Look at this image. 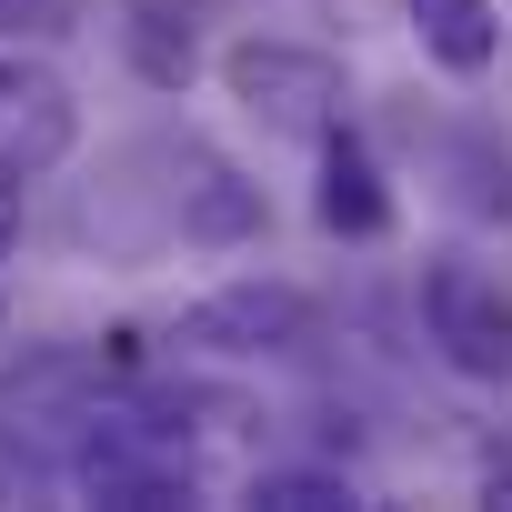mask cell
<instances>
[{
  "label": "cell",
  "mask_w": 512,
  "mask_h": 512,
  "mask_svg": "<svg viewBox=\"0 0 512 512\" xmlns=\"http://www.w3.org/2000/svg\"><path fill=\"white\" fill-rule=\"evenodd\" d=\"M0 342H11V302H0Z\"/></svg>",
  "instance_id": "cell-11"
},
{
  "label": "cell",
  "mask_w": 512,
  "mask_h": 512,
  "mask_svg": "<svg viewBox=\"0 0 512 512\" xmlns=\"http://www.w3.org/2000/svg\"><path fill=\"white\" fill-rule=\"evenodd\" d=\"M412 312H422V342L442 372L462 382H512V292L492 262L472 251H432L422 282H412Z\"/></svg>",
  "instance_id": "cell-3"
},
{
  "label": "cell",
  "mask_w": 512,
  "mask_h": 512,
  "mask_svg": "<svg viewBox=\"0 0 512 512\" xmlns=\"http://www.w3.org/2000/svg\"><path fill=\"white\" fill-rule=\"evenodd\" d=\"M322 342V302L302 282H221L171 312L181 362H302Z\"/></svg>",
  "instance_id": "cell-2"
},
{
  "label": "cell",
  "mask_w": 512,
  "mask_h": 512,
  "mask_svg": "<svg viewBox=\"0 0 512 512\" xmlns=\"http://www.w3.org/2000/svg\"><path fill=\"white\" fill-rule=\"evenodd\" d=\"M81 151V91L41 41H0V201H21Z\"/></svg>",
  "instance_id": "cell-4"
},
{
  "label": "cell",
  "mask_w": 512,
  "mask_h": 512,
  "mask_svg": "<svg viewBox=\"0 0 512 512\" xmlns=\"http://www.w3.org/2000/svg\"><path fill=\"white\" fill-rule=\"evenodd\" d=\"M312 151H322V171H312V221H322L332 241H392L402 201H392V171H382V151H372L352 121H342V131H322Z\"/></svg>",
  "instance_id": "cell-6"
},
{
  "label": "cell",
  "mask_w": 512,
  "mask_h": 512,
  "mask_svg": "<svg viewBox=\"0 0 512 512\" xmlns=\"http://www.w3.org/2000/svg\"><path fill=\"white\" fill-rule=\"evenodd\" d=\"M482 492H492V502H512V452H492V462H482Z\"/></svg>",
  "instance_id": "cell-10"
},
{
  "label": "cell",
  "mask_w": 512,
  "mask_h": 512,
  "mask_svg": "<svg viewBox=\"0 0 512 512\" xmlns=\"http://www.w3.org/2000/svg\"><path fill=\"white\" fill-rule=\"evenodd\" d=\"M151 151H161L171 221H181V241H191V251H251V241L272 231V201H262V181H251L231 151H211L201 131H151Z\"/></svg>",
  "instance_id": "cell-5"
},
{
  "label": "cell",
  "mask_w": 512,
  "mask_h": 512,
  "mask_svg": "<svg viewBox=\"0 0 512 512\" xmlns=\"http://www.w3.org/2000/svg\"><path fill=\"white\" fill-rule=\"evenodd\" d=\"M402 21H412L422 61L452 81H482L502 61V0H402Z\"/></svg>",
  "instance_id": "cell-7"
},
{
  "label": "cell",
  "mask_w": 512,
  "mask_h": 512,
  "mask_svg": "<svg viewBox=\"0 0 512 512\" xmlns=\"http://www.w3.org/2000/svg\"><path fill=\"white\" fill-rule=\"evenodd\" d=\"M241 502H272V512H352L362 482H352V462H262V472L241 482Z\"/></svg>",
  "instance_id": "cell-8"
},
{
  "label": "cell",
  "mask_w": 512,
  "mask_h": 512,
  "mask_svg": "<svg viewBox=\"0 0 512 512\" xmlns=\"http://www.w3.org/2000/svg\"><path fill=\"white\" fill-rule=\"evenodd\" d=\"M91 0H0V41H71Z\"/></svg>",
  "instance_id": "cell-9"
},
{
  "label": "cell",
  "mask_w": 512,
  "mask_h": 512,
  "mask_svg": "<svg viewBox=\"0 0 512 512\" xmlns=\"http://www.w3.org/2000/svg\"><path fill=\"white\" fill-rule=\"evenodd\" d=\"M211 71H221V91L241 101V121H262L272 141H322V131H342V111H352L342 61L312 51V41H282V31L231 41Z\"/></svg>",
  "instance_id": "cell-1"
}]
</instances>
